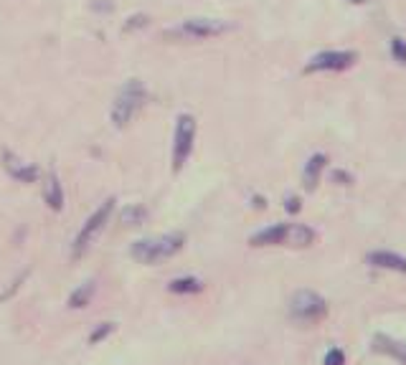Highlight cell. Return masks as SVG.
Here are the masks:
<instances>
[{"mask_svg":"<svg viewBox=\"0 0 406 365\" xmlns=\"http://www.w3.org/2000/svg\"><path fill=\"white\" fill-rule=\"evenodd\" d=\"M348 3H355V6H363V3H371V0H348Z\"/></svg>","mask_w":406,"mask_h":365,"instance_id":"cell-25","label":"cell"},{"mask_svg":"<svg viewBox=\"0 0 406 365\" xmlns=\"http://www.w3.org/2000/svg\"><path fill=\"white\" fill-rule=\"evenodd\" d=\"M173 295H196V292L203 290V282L196 277H180V279H173L168 287Z\"/></svg>","mask_w":406,"mask_h":365,"instance_id":"cell-15","label":"cell"},{"mask_svg":"<svg viewBox=\"0 0 406 365\" xmlns=\"http://www.w3.org/2000/svg\"><path fill=\"white\" fill-rule=\"evenodd\" d=\"M373 350L381 353V355H389V358L401 360V363H406V345L404 342H396L394 337L376 335L373 337Z\"/></svg>","mask_w":406,"mask_h":365,"instance_id":"cell-11","label":"cell"},{"mask_svg":"<svg viewBox=\"0 0 406 365\" xmlns=\"http://www.w3.org/2000/svg\"><path fill=\"white\" fill-rule=\"evenodd\" d=\"M112 211H115V198H107V201L102 203V206H99L92 216H89L87 223H84V226H81V231L76 233L74 249H71V256H74V259L84 256V251H87L89 246L97 241V236L102 233V228L107 226V221H110Z\"/></svg>","mask_w":406,"mask_h":365,"instance_id":"cell-4","label":"cell"},{"mask_svg":"<svg viewBox=\"0 0 406 365\" xmlns=\"http://www.w3.org/2000/svg\"><path fill=\"white\" fill-rule=\"evenodd\" d=\"M147 102V89L140 79H130L122 84V89L117 92L115 102H112L110 120L117 129H125L130 122L137 117V112L142 110V105Z\"/></svg>","mask_w":406,"mask_h":365,"instance_id":"cell-1","label":"cell"},{"mask_svg":"<svg viewBox=\"0 0 406 365\" xmlns=\"http://www.w3.org/2000/svg\"><path fill=\"white\" fill-rule=\"evenodd\" d=\"M43 198H46L48 208H51V211L64 208V191H61V183H58L56 173H51L46 178V186H43Z\"/></svg>","mask_w":406,"mask_h":365,"instance_id":"cell-13","label":"cell"},{"mask_svg":"<svg viewBox=\"0 0 406 365\" xmlns=\"http://www.w3.org/2000/svg\"><path fill=\"white\" fill-rule=\"evenodd\" d=\"M333 180H338L340 186H350V180H353V178H350L348 173H335V175H333Z\"/></svg>","mask_w":406,"mask_h":365,"instance_id":"cell-24","label":"cell"},{"mask_svg":"<svg viewBox=\"0 0 406 365\" xmlns=\"http://www.w3.org/2000/svg\"><path fill=\"white\" fill-rule=\"evenodd\" d=\"M193 139H196V120L191 115H180L173 137V173H180L188 162L193 152Z\"/></svg>","mask_w":406,"mask_h":365,"instance_id":"cell-5","label":"cell"},{"mask_svg":"<svg viewBox=\"0 0 406 365\" xmlns=\"http://www.w3.org/2000/svg\"><path fill=\"white\" fill-rule=\"evenodd\" d=\"M231 31V23L219 21V18H186L180 26L165 31V38H183V41H203V38H216Z\"/></svg>","mask_w":406,"mask_h":365,"instance_id":"cell-3","label":"cell"},{"mask_svg":"<svg viewBox=\"0 0 406 365\" xmlns=\"http://www.w3.org/2000/svg\"><path fill=\"white\" fill-rule=\"evenodd\" d=\"M112 330H115V324H112V322H102L97 330L89 335V345H97V342H102L107 335H112Z\"/></svg>","mask_w":406,"mask_h":365,"instance_id":"cell-19","label":"cell"},{"mask_svg":"<svg viewBox=\"0 0 406 365\" xmlns=\"http://www.w3.org/2000/svg\"><path fill=\"white\" fill-rule=\"evenodd\" d=\"M3 168L11 178H16L18 183H36L38 180V168L31 165V162H24L18 155L3 150Z\"/></svg>","mask_w":406,"mask_h":365,"instance_id":"cell-8","label":"cell"},{"mask_svg":"<svg viewBox=\"0 0 406 365\" xmlns=\"http://www.w3.org/2000/svg\"><path fill=\"white\" fill-rule=\"evenodd\" d=\"M147 23H150V18H147L145 13H137V16H130L127 18V23L122 26V31H125V33H130V31L147 28Z\"/></svg>","mask_w":406,"mask_h":365,"instance_id":"cell-18","label":"cell"},{"mask_svg":"<svg viewBox=\"0 0 406 365\" xmlns=\"http://www.w3.org/2000/svg\"><path fill=\"white\" fill-rule=\"evenodd\" d=\"M323 365H345V353L340 348H333L325 353V360Z\"/></svg>","mask_w":406,"mask_h":365,"instance_id":"cell-20","label":"cell"},{"mask_svg":"<svg viewBox=\"0 0 406 365\" xmlns=\"http://www.w3.org/2000/svg\"><path fill=\"white\" fill-rule=\"evenodd\" d=\"M284 231H287V223H277V226H269L264 228V231L254 233L249 243L251 246H282Z\"/></svg>","mask_w":406,"mask_h":365,"instance_id":"cell-12","label":"cell"},{"mask_svg":"<svg viewBox=\"0 0 406 365\" xmlns=\"http://www.w3.org/2000/svg\"><path fill=\"white\" fill-rule=\"evenodd\" d=\"M325 162H328V157L325 155H313L308 160V165H305V175H302L308 191H315V186H318V180H320V173L325 170Z\"/></svg>","mask_w":406,"mask_h":365,"instance_id":"cell-14","label":"cell"},{"mask_svg":"<svg viewBox=\"0 0 406 365\" xmlns=\"http://www.w3.org/2000/svg\"><path fill=\"white\" fill-rule=\"evenodd\" d=\"M120 221L125 223V226H142L147 221V208L145 206H127V208L122 211V216H120Z\"/></svg>","mask_w":406,"mask_h":365,"instance_id":"cell-16","label":"cell"},{"mask_svg":"<svg viewBox=\"0 0 406 365\" xmlns=\"http://www.w3.org/2000/svg\"><path fill=\"white\" fill-rule=\"evenodd\" d=\"M284 208L290 211V213H297V211H300V198H297V196H290L287 201H284Z\"/></svg>","mask_w":406,"mask_h":365,"instance_id":"cell-22","label":"cell"},{"mask_svg":"<svg viewBox=\"0 0 406 365\" xmlns=\"http://www.w3.org/2000/svg\"><path fill=\"white\" fill-rule=\"evenodd\" d=\"M368 264H373L378 269H391V272L406 274V259L394 254V251H373V254H368Z\"/></svg>","mask_w":406,"mask_h":365,"instance_id":"cell-10","label":"cell"},{"mask_svg":"<svg viewBox=\"0 0 406 365\" xmlns=\"http://www.w3.org/2000/svg\"><path fill=\"white\" fill-rule=\"evenodd\" d=\"M315 241V231L310 226H300V223H287L282 246H292V249H305Z\"/></svg>","mask_w":406,"mask_h":365,"instance_id":"cell-9","label":"cell"},{"mask_svg":"<svg viewBox=\"0 0 406 365\" xmlns=\"http://www.w3.org/2000/svg\"><path fill=\"white\" fill-rule=\"evenodd\" d=\"M290 310H292V317L300 319V322H318V319H323L325 314H328V302L320 295H315V292L302 290L292 297Z\"/></svg>","mask_w":406,"mask_h":365,"instance_id":"cell-6","label":"cell"},{"mask_svg":"<svg viewBox=\"0 0 406 365\" xmlns=\"http://www.w3.org/2000/svg\"><path fill=\"white\" fill-rule=\"evenodd\" d=\"M394 56L399 58L401 64H406V46L401 38H394Z\"/></svg>","mask_w":406,"mask_h":365,"instance_id":"cell-21","label":"cell"},{"mask_svg":"<svg viewBox=\"0 0 406 365\" xmlns=\"http://www.w3.org/2000/svg\"><path fill=\"white\" fill-rule=\"evenodd\" d=\"M92 8H94V11H112L115 6H112L110 0H94Z\"/></svg>","mask_w":406,"mask_h":365,"instance_id":"cell-23","label":"cell"},{"mask_svg":"<svg viewBox=\"0 0 406 365\" xmlns=\"http://www.w3.org/2000/svg\"><path fill=\"white\" fill-rule=\"evenodd\" d=\"M186 243V236L180 231L173 233H162L155 238H142V241H135L130 254L140 261V264H160V261L175 256Z\"/></svg>","mask_w":406,"mask_h":365,"instance_id":"cell-2","label":"cell"},{"mask_svg":"<svg viewBox=\"0 0 406 365\" xmlns=\"http://www.w3.org/2000/svg\"><path fill=\"white\" fill-rule=\"evenodd\" d=\"M92 297H94V282H84V284H81V287H76V290L71 292V297H69V307H76V310L87 307Z\"/></svg>","mask_w":406,"mask_h":365,"instance_id":"cell-17","label":"cell"},{"mask_svg":"<svg viewBox=\"0 0 406 365\" xmlns=\"http://www.w3.org/2000/svg\"><path fill=\"white\" fill-rule=\"evenodd\" d=\"M355 53L353 51H323L318 56L310 58V64L305 66L308 74H315V71H345L355 64Z\"/></svg>","mask_w":406,"mask_h":365,"instance_id":"cell-7","label":"cell"}]
</instances>
